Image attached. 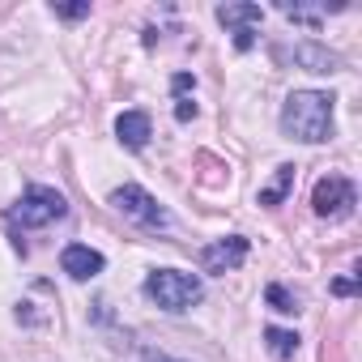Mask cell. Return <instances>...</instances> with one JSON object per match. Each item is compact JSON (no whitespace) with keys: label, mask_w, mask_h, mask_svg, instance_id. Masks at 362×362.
<instances>
[{"label":"cell","mask_w":362,"mask_h":362,"mask_svg":"<svg viewBox=\"0 0 362 362\" xmlns=\"http://www.w3.org/2000/svg\"><path fill=\"white\" fill-rule=\"evenodd\" d=\"M264 341H269V349L277 358H294L298 354V332H290V328H264Z\"/></svg>","instance_id":"cell-11"},{"label":"cell","mask_w":362,"mask_h":362,"mask_svg":"<svg viewBox=\"0 0 362 362\" xmlns=\"http://www.w3.org/2000/svg\"><path fill=\"white\" fill-rule=\"evenodd\" d=\"M260 18H264L260 5H218V22L230 26V35H235V30H256Z\"/></svg>","instance_id":"cell-10"},{"label":"cell","mask_w":362,"mask_h":362,"mask_svg":"<svg viewBox=\"0 0 362 362\" xmlns=\"http://www.w3.org/2000/svg\"><path fill=\"white\" fill-rule=\"evenodd\" d=\"M354 290H358V281H354V277H341V281L332 286V294H354Z\"/></svg>","instance_id":"cell-18"},{"label":"cell","mask_w":362,"mask_h":362,"mask_svg":"<svg viewBox=\"0 0 362 362\" xmlns=\"http://www.w3.org/2000/svg\"><path fill=\"white\" fill-rule=\"evenodd\" d=\"M192 86H197V77H192V73H175V81H170V90H175L179 98H184V94H188Z\"/></svg>","instance_id":"cell-17"},{"label":"cell","mask_w":362,"mask_h":362,"mask_svg":"<svg viewBox=\"0 0 362 362\" xmlns=\"http://www.w3.org/2000/svg\"><path fill=\"white\" fill-rule=\"evenodd\" d=\"M332 94L324 90H294L281 103V132L303 145H324L332 141Z\"/></svg>","instance_id":"cell-1"},{"label":"cell","mask_w":362,"mask_h":362,"mask_svg":"<svg viewBox=\"0 0 362 362\" xmlns=\"http://www.w3.org/2000/svg\"><path fill=\"white\" fill-rule=\"evenodd\" d=\"M290 184H294V166L286 162V166H277V184L260 192V205H269V209H273V205H281V201H286V192H290Z\"/></svg>","instance_id":"cell-12"},{"label":"cell","mask_w":362,"mask_h":362,"mask_svg":"<svg viewBox=\"0 0 362 362\" xmlns=\"http://www.w3.org/2000/svg\"><path fill=\"white\" fill-rule=\"evenodd\" d=\"M264 303H269L273 311H281V315H294V311H298V298H294V294H290L286 286H277V281H273V286L264 290Z\"/></svg>","instance_id":"cell-13"},{"label":"cell","mask_w":362,"mask_h":362,"mask_svg":"<svg viewBox=\"0 0 362 362\" xmlns=\"http://www.w3.org/2000/svg\"><path fill=\"white\" fill-rule=\"evenodd\" d=\"M145 298L158 303L162 311H188L205 298V281L184 269H153L145 277Z\"/></svg>","instance_id":"cell-2"},{"label":"cell","mask_w":362,"mask_h":362,"mask_svg":"<svg viewBox=\"0 0 362 362\" xmlns=\"http://www.w3.org/2000/svg\"><path fill=\"white\" fill-rule=\"evenodd\" d=\"M111 205H115L128 222H136V226H145V230H166V226H170L166 209H162L141 184H124V188H115V192H111Z\"/></svg>","instance_id":"cell-4"},{"label":"cell","mask_w":362,"mask_h":362,"mask_svg":"<svg viewBox=\"0 0 362 362\" xmlns=\"http://www.w3.org/2000/svg\"><path fill=\"white\" fill-rule=\"evenodd\" d=\"M354 205H358V192H354V184H349L345 175H324L320 184L311 188V209H315V218L341 222V218L354 214Z\"/></svg>","instance_id":"cell-5"},{"label":"cell","mask_w":362,"mask_h":362,"mask_svg":"<svg viewBox=\"0 0 362 362\" xmlns=\"http://www.w3.org/2000/svg\"><path fill=\"white\" fill-rule=\"evenodd\" d=\"M115 136H119V145L124 149H145L149 145V136H153V128H149V115L145 111H124L119 119H115Z\"/></svg>","instance_id":"cell-9"},{"label":"cell","mask_w":362,"mask_h":362,"mask_svg":"<svg viewBox=\"0 0 362 362\" xmlns=\"http://www.w3.org/2000/svg\"><path fill=\"white\" fill-rule=\"evenodd\" d=\"M60 269H64L73 281H90V277H98V273L107 269V260H103V252H94L90 243H69V247L60 252Z\"/></svg>","instance_id":"cell-8"},{"label":"cell","mask_w":362,"mask_h":362,"mask_svg":"<svg viewBox=\"0 0 362 362\" xmlns=\"http://www.w3.org/2000/svg\"><path fill=\"white\" fill-rule=\"evenodd\" d=\"M281 13L303 26H320V18H324V9H303V5H281Z\"/></svg>","instance_id":"cell-14"},{"label":"cell","mask_w":362,"mask_h":362,"mask_svg":"<svg viewBox=\"0 0 362 362\" xmlns=\"http://www.w3.org/2000/svg\"><path fill=\"white\" fill-rule=\"evenodd\" d=\"M64 214H69V201H64V192L35 184V188H26V192H22V201L9 209V222H18L22 230H39V226H52V222H60Z\"/></svg>","instance_id":"cell-3"},{"label":"cell","mask_w":362,"mask_h":362,"mask_svg":"<svg viewBox=\"0 0 362 362\" xmlns=\"http://www.w3.org/2000/svg\"><path fill=\"white\" fill-rule=\"evenodd\" d=\"M145 362H179V358H170V354H158V349H145Z\"/></svg>","instance_id":"cell-19"},{"label":"cell","mask_w":362,"mask_h":362,"mask_svg":"<svg viewBox=\"0 0 362 362\" xmlns=\"http://www.w3.org/2000/svg\"><path fill=\"white\" fill-rule=\"evenodd\" d=\"M273 60L277 64H294L303 73H341L345 69V60L337 52H328L324 43H277Z\"/></svg>","instance_id":"cell-6"},{"label":"cell","mask_w":362,"mask_h":362,"mask_svg":"<svg viewBox=\"0 0 362 362\" xmlns=\"http://www.w3.org/2000/svg\"><path fill=\"white\" fill-rule=\"evenodd\" d=\"M252 243L243 235H226V239H214L209 247H201V269L205 273H235L243 260H247Z\"/></svg>","instance_id":"cell-7"},{"label":"cell","mask_w":362,"mask_h":362,"mask_svg":"<svg viewBox=\"0 0 362 362\" xmlns=\"http://www.w3.org/2000/svg\"><path fill=\"white\" fill-rule=\"evenodd\" d=\"M56 18H64V22H81V18H90V0H77V5H56Z\"/></svg>","instance_id":"cell-15"},{"label":"cell","mask_w":362,"mask_h":362,"mask_svg":"<svg viewBox=\"0 0 362 362\" xmlns=\"http://www.w3.org/2000/svg\"><path fill=\"white\" fill-rule=\"evenodd\" d=\"M175 119H179V124L197 119V103H192V98H175Z\"/></svg>","instance_id":"cell-16"}]
</instances>
